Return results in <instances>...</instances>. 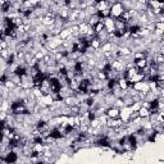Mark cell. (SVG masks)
Masks as SVG:
<instances>
[{"label":"cell","instance_id":"cell-5","mask_svg":"<svg viewBox=\"0 0 164 164\" xmlns=\"http://www.w3.org/2000/svg\"><path fill=\"white\" fill-rule=\"evenodd\" d=\"M100 19H101V18L99 17V14H92V15H90L89 17V19H87V23L90 24V26H95V24L97 23V22H100Z\"/></svg>","mask_w":164,"mask_h":164},{"label":"cell","instance_id":"cell-4","mask_svg":"<svg viewBox=\"0 0 164 164\" xmlns=\"http://www.w3.org/2000/svg\"><path fill=\"white\" fill-rule=\"evenodd\" d=\"M71 34H72L71 27H64V28H62L60 34H59V37H60L62 40H65V39H68V37L71 36Z\"/></svg>","mask_w":164,"mask_h":164},{"label":"cell","instance_id":"cell-1","mask_svg":"<svg viewBox=\"0 0 164 164\" xmlns=\"http://www.w3.org/2000/svg\"><path fill=\"white\" fill-rule=\"evenodd\" d=\"M109 9H110V15H109V17L113 18V19H116V18H119L122 13L124 12V9H123L121 1H118V3H116V4H113L110 8H109Z\"/></svg>","mask_w":164,"mask_h":164},{"label":"cell","instance_id":"cell-19","mask_svg":"<svg viewBox=\"0 0 164 164\" xmlns=\"http://www.w3.org/2000/svg\"><path fill=\"white\" fill-rule=\"evenodd\" d=\"M155 28L164 30V22H155Z\"/></svg>","mask_w":164,"mask_h":164},{"label":"cell","instance_id":"cell-17","mask_svg":"<svg viewBox=\"0 0 164 164\" xmlns=\"http://www.w3.org/2000/svg\"><path fill=\"white\" fill-rule=\"evenodd\" d=\"M153 35L157 37H160V36H164V30H159V28H155L153 31Z\"/></svg>","mask_w":164,"mask_h":164},{"label":"cell","instance_id":"cell-10","mask_svg":"<svg viewBox=\"0 0 164 164\" xmlns=\"http://www.w3.org/2000/svg\"><path fill=\"white\" fill-rule=\"evenodd\" d=\"M112 106H116V108L118 109H122L123 106H124V104H123V99L122 97H116V100L113 101V105Z\"/></svg>","mask_w":164,"mask_h":164},{"label":"cell","instance_id":"cell-6","mask_svg":"<svg viewBox=\"0 0 164 164\" xmlns=\"http://www.w3.org/2000/svg\"><path fill=\"white\" fill-rule=\"evenodd\" d=\"M117 83H118V86H119V89H122V90H127L128 89V81L126 80L124 77H122V78H119V80H117Z\"/></svg>","mask_w":164,"mask_h":164},{"label":"cell","instance_id":"cell-16","mask_svg":"<svg viewBox=\"0 0 164 164\" xmlns=\"http://www.w3.org/2000/svg\"><path fill=\"white\" fill-rule=\"evenodd\" d=\"M71 112H72V116H77V114H80V106L78 105H72L71 106Z\"/></svg>","mask_w":164,"mask_h":164},{"label":"cell","instance_id":"cell-18","mask_svg":"<svg viewBox=\"0 0 164 164\" xmlns=\"http://www.w3.org/2000/svg\"><path fill=\"white\" fill-rule=\"evenodd\" d=\"M140 108H141V103H133L132 105H131V109H132L133 112H138Z\"/></svg>","mask_w":164,"mask_h":164},{"label":"cell","instance_id":"cell-14","mask_svg":"<svg viewBox=\"0 0 164 164\" xmlns=\"http://www.w3.org/2000/svg\"><path fill=\"white\" fill-rule=\"evenodd\" d=\"M96 78L97 80H101V81L108 80V78H106V72L105 71H97L96 72Z\"/></svg>","mask_w":164,"mask_h":164},{"label":"cell","instance_id":"cell-12","mask_svg":"<svg viewBox=\"0 0 164 164\" xmlns=\"http://www.w3.org/2000/svg\"><path fill=\"white\" fill-rule=\"evenodd\" d=\"M54 19H55V18L44 17V18H42V24H44L45 27H49V26H51V24H54Z\"/></svg>","mask_w":164,"mask_h":164},{"label":"cell","instance_id":"cell-20","mask_svg":"<svg viewBox=\"0 0 164 164\" xmlns=\"http://www.w3.org/2000/svg\"><path fill=\"white\" fill-rule=\"evenodd\" d=\"M3 49H8V42H5L4 40L0 41V50H3Z\"/></svg>","mask_w":164,"mask_h":164},{"label":"cell","instance_id":"cell-3","mask_svg":"<svg viewBox=\"0 0 164 164\" xmlns=\"http://www.w3.org/2000/svg\"><path fill=\"white\" fill-rule=\"evenodd\" d=\"M114 28L119 30V31H124L126 30V22L122 21L121 18H116V19H114Z\"/></svg>","mask_w":164,"mask_h":164},{"label":"cell","instance_id":"cell-8","mask_svg":"<svg viewBox=\"0 0 164 164\" xmlns=\"http://www.w3.org/2000/svg\"><path fill=\"white\" fill-rule=\"evenodd\" d=\"M4 87L5 89H8V90H13L15 87V83L13 82L10 78H5V81H4Z\"/></svg>","mask_w":164,"mask_h":164},{"label":"cell","instance_id":"cell-7","mask_svg":"<svg viewBox=\"0 0 164 164\" xmlns=\"http://www.w3.org/2000/svg\"><path fill=\"white\" fill-rule=\"evenodd\" d=\"M149 114H150V112H149V109H147V108L141 106V108L138 109V116H140L141 118H147V117H149Z\"/></svg>","mask_w":164,"mask_h":164},{"label":"cell","instance_id":"cell-13","mask_svg":"<svg viewBox=\"0 0 164 164\" xmlns=\"http://www.w3.org/2000/svg\"><path fill=\"white\" fill-rule=\"evenodd\" d=\"M136 63V67L138 68V69H141V68H144L145 65H147V63H146V59L142 58V59H137V60H135Z\"/></svg>","mask_w":164,"mask_h":164},{"label":"cell","instance_id":"cell-15","mask_svg":"<svg viewBox=\"0 0 164 164\" xmlns=\"http://www.w3.org/2000/svg\"><path fill=\"white\" fill-rule=\"evenodd\" d=\"M32 92H34V95L36 97H41L44 95V92L41 91V89L40 87H34V89H32Z\"/></svg>","mask_w":164,"mask_h":164},{"label":"cell","instance_id":"cell-22","mask_svg":"<svg viewBox=\"0 0 164 164\" xmlns=\"http://www.w3.org/2000/svg\"><path fill=\"white\" fill-rule=\"evenodd\" d=\"M97 1H99V0H97Z\"/></svg>","mask_w":164,"mask_h":164},{"label":"cell","instance_id":"cell-21","mask_svg":"<svg viewBox=\"0 0 164 164\" xmlns=\"http://www.w3.org/2000/svg\"><path fill=\"white\" fill-rule=\"evenodd\" d=\"M0 163H3V158H1V155H0Z\"/></svg>","mask_w":164,"mask_h":164},{"label":"cell","instance_id":"cell-11","mask_svg":"<svg viewBox=\"0 0 164 164\" xmlns=\"http://www.w3.org/2000/svg\"><path fill=\"white\" fill-rule=\"evenodd\" d=\"M90 45H91V46H92V48H94V49H99L100 46H101V42H100V40L97 39L96 36H95L94 39H92L91 41H90Z\"/></svg>","mask_w":164,"mask_h":164},{"label":"cell","instance_id":"cell-2","mask_svg":"<svg viewBox=\"0 0 164 164\" xmlns=\"http://www.w3.org/2000/svg\"><path fill=\"white\" fill-rule=\"evenodd\" d=\"M119 112H121V109L116 108V106H110L105 110V113L108 118H119Z\"/></svg>","mask_w":164,"mask_h":164},{"label":"cell","instance_id":"cell-9","mask_svg":"<svg viewBox=\"0 0 164 164\" xmlns=\"http://www.w3.org/2000/svg\"><path fill=\"white\" fill-rule=\"evenodd\" d=\"M123 99V104H124V106H131L133 104V100H132V96H130V95H126V96L122 97Z\"/></svg>","mask_w":164,"mask_h":164}]
</instances>
